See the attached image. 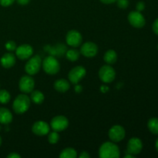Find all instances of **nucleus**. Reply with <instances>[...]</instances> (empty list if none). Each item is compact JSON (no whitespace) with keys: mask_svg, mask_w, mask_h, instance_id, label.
<instances>
[{"mask_svg":"<svg viewBox=\"0 0 158 158\" xmlns=\"http://www.w3.org/2000/svg\"><path fill=\"white\" fill-rule=\"evenodd\" d=\"M99 156L100 158H119L120 149L114 142H105L99 149Z\"/></svg>","mask_w":158,"mask_h":158,"instance_id":"nucleus-1","label":"nucleus"},{"mask_svg":"<svg viewBox=\"0 0 158 158\" xmlns=\"http://www.w3.org/2000/svg\"><path fill=\"white\" fill-rule=\"evenodd\" d=\"M31 100L26 94H22L17 96L12 103V109L17 114H23L26 113L30 107Z\"/></svg>","mask_w":158,"mask_h":158,"instance_id":"nucleus-2","label":"nucleus"},{"mask_svg":"<svg viewBox=\"0 0 158 158\" xmlns=\"http://www.w3.org/2000/svg\"><path fill=\"white\" fill-rule=\"evenodd\" d=\"M42 67L45 73L49 75H55L60 69V64L58 60L52 56L46 57L42 63Z\"/></svg>","mask_w":158,"mask_h":158,"instance_id":"nucleus-3","label":"nucleus"},{"mask_svg":"<svg viewBox=\"0 0 158 158\" xmlns=\"http://www.w3.org/2000/svg\"><path fill=\"white\" fill-rule=\"evenodd\" d=\"M42 67L41 57L38 55L31 56L28 59L27 63L25 65V71L28 75L33 76L40 72Z\"/></svg>","mask_w":158,"mask_h":158,"instance_id":"nucleus-4","label":"nucleus"},{"mask_svg":"<svg viewBox=\"0 0 158 158\" xmlns=\"http://www.w3.org/2000/svg\"><path fill=\"white\" fill-rule=\"evenodd\" d=\"M99 77L104 83H112L116 77V71L110 64L101 66L99 70Z\"/></svg>","mask_w":158,"mask_h":158,"instance_id":"nucleus-5","label":"nucleus"},{"mask_svg":"<svg viewBox=\"0 0 158 158\" xmlns=\"http://www.w3.org/2000/svg\"><path fill=\"white\" fill-rule=\"evenodd\" d=\"M50 128L56 132H61L65 131L69 126V120L63 115H58L54 117L50 121Z\"/></svg>","mask_w":158,"mask_h":158,"instance_id":"nucleus-6","label":"nucleus"},{"mask_svg":"<svg viewBox=\"0 0 158 158\" xmlns=\"http://www.w3.org/2000/svg\"><path fill=\"white\" fill-rule=\"evenodd\" d=\"M86 69L82 66H77L73 68L68 74L69 82L73 84H77L85 77Z\"/></svg>","mask_w":158,"mask_h":158,"instance_id":"nucleus-7","label":"nucleus"},{"mask_svg":"<svg viewBox=\"0 0 158 158\" xmlns=\"http://www.w3.org/2000/svg\"><path fill=\"white\" fill-rule=\"evenodd\" d=\"M128 22L134 28L141 29L146 24V20L143 14L138 11H132L127 16Z\"/></svg>","mask_w":158,"mask_h":158,"instance_id":"nucleus-8","label":"nucleus"},{"mask_svg":"<svg viewBox=\"0 0 158 158\" xmlns=\"http://www.w3.org/2000/svg\"><path fill=\"white\" fill-rule=\"evenodd\" d=\"M35 87V80L32 76L26 75L21 77L19 82V88L23 94H30Z\"/></svg>","mask_w":158,"mask_h":158,"instance_id":"nucleus-9","label":"nucleus"},{"mask_svg":"<svg viewBox=\"0 0 158 158\" xmlns=\"http://www.w3.org/2000/svg\"><path fill=\"white\" fill-rule=\"evenodd\" d=\"M108 136L111 141L117 143L124 139L125 136H126V131H125L124 128L120 125H114L110 129L109 132H108Z\"/></svg>","mask_w":158,"mask_h":158,"instance_id":"nucleus-10","label":"nucleus"},{"mask_svg":"<svg viewBox=\"0 0 158 158\" xmlns=\"http://www.w3.org/2000/svg\"><path fill=\"white\" fill-rule=\"evenodd\" d=\"M142 149H143V143L141 140L138 137H132L127 142L126 153H129L135 156L140 154Z\"/></svg>","mask_w":158,"mask_h":158,"instance_id":"nucleus-11","label":"nucleus"},{"mask_svg":"<svg viewBox=\"0 0 158 158\" xmlns=\"http://www.w3.org/2000/svg\"><path fill=\"white\" fill-rule=\"evenodd\" d=\"M66 41L69 46L76 48L81 45L83 42V37L80 32L73 29V30L69 31L66 34Z\"/></svg>","mask_w":158,"mask_h":158,"instance_id":"nucleus-12","label":"nucleus"},{"mask_svg":"<svg viewBox=\"0 0 158 158\" xmlns=\"http://www.w3.org/2000/svg\"><path fill=\"white\" fill-rule=\"evenodd\" d=\"M15 56L21 60H26L30 58L33 54V48L29 44H23L17 46L15 49Z\"/></svg>","mask_w":158,"mask_h":158,"instance_id":"nucleus-13","label":"nucleus"},{"mask_svg":"<svg viewBox=\"0 0 158 158\" xmlns=\"http://www.w3.org/2000/svg\"><path fill=\"white\" fill-rule=\"evenodd\" d=\"M80 54L87 58L94 57L98 52V46L93 42H86L80 47Z\"/></svg>","mask_w":158,"mask_h":158,"instance_id":"nucleus-14","label":"nucleus"},{"mask_svg":"<svg viewBox=\"0 0 158 158\" xmlns=\"http://www.w3.org/2000/svg\"><path fill=\"white\" fill-rule=\"evenodd\" d=\"M50 131V126L46 122L43 120H38L35 122L32 127V131L35 135L37 136H46L47 135Z\"/></svg>","mask_w":158,"mask_h":158,"instance_id":"nucleus-15","label":"nucleus"},{"mask_svg":"<svg viewBox=\"0 0 158 158\" xmlns=\"http://www.w3.org/2000/svg\"><path fill=\"white\" fill-rule=\"evenodd\" d=\"M15 62H16L15 56L13 53H12V52H6V53H5L1 57V60H0L1 65L4 68H6V69L12 68L15 64Z\"/></svg>","mask_w":158,"mask_h":158,"instance_id":"nucleus-16","label":"nucleus"},{"mask_svg":"<svg viewBox=\"0 0 158 158\" xmlns=\"http://www.w3.org/2000/svg\"><path fill=\"white\" fill-rule=\"evenodd\" d=\"M12 114L9 109L5 107L0 108V123L9 124L12 121Z\"/></svg>","mask_w":158,"mask_h":158,"instance_id":"nucleus-17","label":"nucleus"},{"mask_svg":"<svg viewBox=\"0 0 158 158\" xmlns=\"http://www.w3.org/2000/svg\"><path fill=\"white\" fill-rule=\"evenodd\" d=\"M54 89L59 93H66L70 88V84L69 82L65 79H60L57 80L53 84Z\"/></svg>","mask_w":158,"mask_h":158,"instance_id":"nucleus-18","label":"nucleus"},{"mask_svg":"<svg viewBox=\"0 0 158 158\" xmlns=\"http://www.w3.org/2000/svg\"><path fill=\"white\" fill-rule=\"evenodd\" d=\"M30 94L31 101L33 102L35 104H41V103H43L45 97L44 94L41 91L38 90V89H33Z\"/></svg>","mask_w":158,"mask_h":158,"instance_id":"nucleus-19","label":"nucleus"},{"mask_svg":"<svg viewBox=\"0 0 158 158\" xmlns=\"http://www.w3.org/2000/svg\"><path fill=\"white\" fill-rule=\"evenodd\" d=\"M103 60L107 64L111 65L115 63L117 60V54L116 51L113 49H109L106 51L103 56Z\"/></svg>","mask_w":158,"mask_h":158,"instance_id":"nucleus-20","label":"nucleus"},{"mask_svg":"<svg viewBox=\"0 0 158 158\" xmlns=\"http://www.w3.org/2000/svg\"><path fill=\"white\" fill-rule=\"evenodd\" d=\"M148 127L149 131L154 135H158V118L153 117L148 122Z\"/></svg>","mask_w":158,"mask_h":158,"instance_id":"nucleus-21","label":"nucleus"},{"mask_svg":"<svg viewBox=\"0 0 158 158\" xmlns=\"http://www.w3.org/2000/svg\"><path fill=\"white\" fill-rule=\"evenodd\" d=\"M77 157V151L72 148H65L60 154V157L61 158H76Z\"/></svg>","mask_w":158,"mask_h":158,"instance_id":"nucleus-22","label":"nucleus"},{"mask_svg":"<svg viewBox=\"0 0 158 158\" xmlns=\"http://www.w3.org/2000/svg\"><path fill=\"white\" fill-rule=\"evenodd\" d=\"M80 56V52H79L77 49H71L66 52V56L68 60L71 62H76L79 60Z\"/></svg>","mask_w":158,"mask_h":158,"instance_id":"nucleus-23","label":"nucleus"},{"mask_svg":"<svg viewBox=\"0 0 158 158\" xmlns=\"http://www.w3.org/2000/svg\"><path fill=\"white\" fill-rule=\"evenodd\" d=\"M11 100V95L6 89H0V103L6 104Z\"/></svg>","mask_w":158,"mask_h":158,"instance_id":"nucleus-24","label":"nucleus"},{"mask_svg":"<svg viewBox=\"0 0 158 158\" xmlns=\"http://www.w3.org/2000/svg\"><path fill=\"white\" fill-rule=\"evenodd\" d=\"M60 140V134L56 131H52L48 134V141L51 144H56Z\"/></svg>","mask_w":158,"mask_h":158,"instance_id":"nucleus-25","label":"nucleus"},{"mask_svg":"<svg viewBox=\"0 0 158 158\" xmlns=\"http://www.w3.org/2000/svg\"><path fill=\"white\" fill-rule=\"evenodd\" d=\"M5 47H6V49H7L8 51H9V52H12V51L15 50L17 46H16V43H15V42L12 41V40H9V41L6 42V44H5Z\"/></svg>","mask_w":158,"mask_h":158,"instance_id":"nucleus-26","label":"nucleus"},{"mask_svg":"<svg viewBox=\"0 0 158 158\" xmlns=\"http://www.w3.org/2000/svg\"><path fill=\"white\" fill-rule=\"evenodd\" d=\"M117 4L120 9H127L129 6V1L128 0H117Z\"/></svg>","mask_w":158,"mask_h":158,"instance_id":"nucleus-27","label":"nucleus"},{"mask_svg":"<svg viewBox=\"0 0 158 158\" xmlns=\"http://www.w3.org/2000/svg\"><path fill=\"white\" fill-rule=\"evenodd\" d=\"M15 0H0V5L4 7H8V6H12Z\"/></svg>","mask_w":158,"mask_h":158,"instance_id":"nucleus-28","label":"nucleus"},{"mask_svg":"<svg viewBox=\"0 0 158 158\" xmlns=\"http://www.w3.org/2000/svg\"><path fill=\"white\" fill-rule=\"evenodd\" d=\"M145 9V3L143 2H138L137 3V6H136V9L138 12H141L142 11L144 10Z\"/></svg>","mask_w":158,"mask_h":158,"instance_id":"nucleus-29","label":"nucleus"},{"mask_svg":"<svg viewBox=\"0 0 158 158\" xmlns=\"http://www.w3.org/2000/svg\"><path fill=\"white\" fill-rule=\"evenodd\" d=\"M152 29L153 31H154V33L158 35V18L154 20V23H153Z\"/></svg>","mask_w":158,"mask_h":158,"instance_id":"nucleus-30","label":"nucleus"},{"mask_svg":"<svg viewBox=\"0 0 158 158\" xmlns=\"http://www.w3.org/2000/svg\"><path fill=\"white\" fill-rule=\"evenodd\" d=\"M8 158H21V156L15 152H12L7 156Z\"/></svg>","mask_w":158,"mask_h":158,"instance_id":"nucleus-31","label":"nucleus"},{"mask_svg":"<svg viewBox=\"0 0 158 158\" xmlns=\"http://www.w3.org/2000/svg\"><path fill=\"white\" fill-rule=\"evenodd\" d=\"M74 89H75L76 93L79 94V93H81L82 90H83V86L80 84H75V88H74Z\"/></svg>","mask_w":158,"mask_h":158,"instance_id":"nucleus-32","label":"nucleus"},{"mask_svg":"<svg viewBox=\"0 0 158 158\" xmlns=\"http://www.w3.org/2000/svg\"><path fill=\"white\" fill-rule=\"evenodd\" d=\"M16 2L20 6H26V5L29 4L30 0H16Z\"/></svg>","mask_w":158,"mask_h":158,"instance_id":"nucleus-33","label":"nucleus"},{"mask_svg":"<svg viewBox=\"0 0 158 158\" xmlns=\"http://www.w3.org/2000/svg\"><path fill=\"white\" fill-rule=\"evenodd\" d=\"M79 157L80 158H89L90 156L88 154V152H86V151H83V152H81V154H80Z\"/></svg>","mask_w":158,"mask_h":158,"instance_id":"nucleus-34","label":"nucleus"},{"mask_svg":"<svg viewBox=\"0 0 158 158\" xmlns=\"http://www.w3.org/2000/svg\"><path fill=\"white\" fill-rule=\"evenodd\" d=\"M102 3L103 4H106V5H109V4H112V3H114L117 2V0H100Z\"/></svg>","mask_w":158,"mask_h":158,"instance_id":"nucleus-35","label":"nucleus"},{"mask_svg":"<svg viewBox=\"0 0 158 158\" xmlns=\"http://www.w3.org/2000/svg\"><path fill=\"white\" fill-rule=\"evenodd\" d=\"M108 89H109V88H108L107 86H103L101 87L102 92H106V91H107Z\"/></svg>","mask_w":158,"mask_h":158,"instance_id":"nucleus-36","label":"nucleus"},{"mask_svg":"<svg viewBox=\"0 0 158 158\" xmlns=\"http://www.w3.org/2000/svg\"><path fill=\"white\" fill-rule=\"evenodd\" d=\"M155 148L156 150H157V151L158 152V138L156 140V142H155Z\"/></svg>","mask_w":158,"mask_h":158,"instance_id":"nucleus-37","label":"nucleus"},{"mask_svg":"<svg viewBox=\"0 0 158 158\" xmlns=\"http://www.w3.org/2000/svg\"><path fill=\"white\" fill-rule=\"evenodd\" d=\"M2 137H1V136H0V146L2 145Z\"/></svg>","mask_w":158,"mask_h":158,"instance_id":"nucleus-38","label":"nucleus"}]
</instances>
